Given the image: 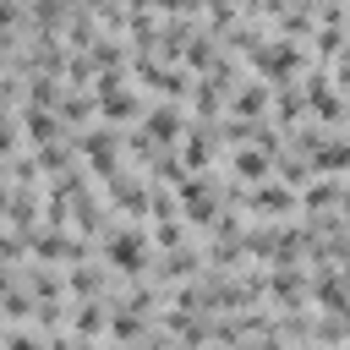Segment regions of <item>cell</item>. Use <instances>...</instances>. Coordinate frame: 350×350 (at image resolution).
<instances>
[{
  "instance_id": "6da1fadb",
  "label": "cell",
  "mask_w": 350,
  "mask_h": 350,
  "mask_svg": "<svg viewBox=\"0 0 350 350\" xmlns=\"http://www.w3.org/2000/svg\"><path fill=\"white\" fill-rule=\"evenodd\" d=\"M334 202H345V186H339L334 175H323V180H312V186L301 191V208H334Z\"/></svg>"
},
{
  "instance_id": "7a4b0ae2",
  "label": "cell",
  "mask_w": 350,
  "mask_h": 350,
  "mask_svg": "<svg viewBox=\"0 0 350 350\" xmlns=\"http://www.w3.org/2000/svg\"><path fill=\"white\" fill-rule=\"evenodd\" d=\"M71 323H77V334H98V328H104V306H98V301L71 306Z\"/></svg>"
},
{
  "instance_id": "3957f363",
  "label": "cell",
  "mask_w": 350,
  "mask_h": 350,
  "mask_svg": "<svg viewBox=\"0 0 350 350\" xmlns=\"http://www.w3.org/2000/svg\"><path fill=\"white\" fill-rule=\"evenodd\" d=\"M180 153H186V164H208V153H213V137L197 126V131L186 137V148H180Z\"/></svg>"
},
{
  "instance_id": "277c9868",
  "label": "cell",
  "mask_w": 350,
  "mask_h": 350,
  "mask_svg": "<svg viewBox=\"0 0 350 350\" xmlns=\"http://www.w3.org/2000/svg\"><path fill=\"white\" fill-rule=\"evenodd\" d=\"M5 345H11V350H44V345H38L33 334H22V328H11V334H5Z\"/></svg>"
}]
</instances>
